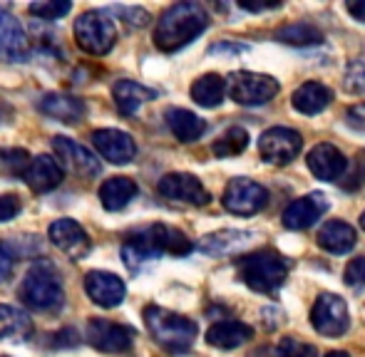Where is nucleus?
I'll use <instances>...</instances> for the list:
<instances>
[{
    "instance_id": "7ed1b4c3",
    "label": "nucleus",
    "mask_w": 365,
    "mask_h": 357,
    "mask_svg": "<svg viewBox=\"0 0 365 357\" xmlns=\"http://www.w3.org/2000/svg\"><path fill=\"white\" fill-rule=\"evenodd\" d=\"M145 323L152 338L169 353H187L194 345L199 328L194 320L184 318L179 313H172L159 305H147L145 308Z\"/></svg>"
},
{
    "instance_id": "a878e982",
    "label": "nucleus",
    "mask_w": 365,
    "mask_h": 357,
    "mask_svg": "<svg viewBox=\"0 0 365 357\" xmlns=\"http://www.w3.org/2000/svg\"><path fill=\"white\" fill-rule=\"evenodd\" d=\"M137 183L130 176H112L100 186V203L107 211H122L137 196Z\"/></svg>"
},
{
    "instance_id": "dca6fc26",
    "label": "nucleus",
    "mask_w": 365,
    "mask_h": 357,
    "mask_svg": "<svg viewBox=\"0 0 365 357\" xmlns=\"http://www.w3.org/2000/svg\"><path fill=\"white\" fill-rule=\"evenodd\" d=\"M85 290L92 303H97L100 308H117L127 295L125 280L107 270H90L85 275Z\"/></svg>"
},
{
    "instance_id": "20e7f679",
    "label": "nucleus",
    "mask_w": 365,
    "mask_h": 357,
    "mask_svg": "<svg viewBox=\"0 0 365 357\" xmlns=\"http://www.w3.org/2000/svg\"><path fill=\"white\" fill-rule=\"evenodd\" d=\"M239 275L256 293H276L289 278V261L274 248H261L241 258Z\"/></svg>"
},
{
    "instance_id": "ddd939ff",
    "label": "nucleus",
    "mask_w": 365,
    "mask_h": 357,
    "mask_svg": "<svg viewBox=\"0 0 365 357\" xmlns=\"http://www.w3.org/2000/svg\"><path fill=\"white\" fill-rule=\"evenodd\" d=\"M48 236H50V241L63 253H68L73 261H82L92 248V241H90V236H87V231L77 221H73V218H58V221H53L48 228Z\"/></svg>"
},
{
    "instance_id": "39448f33",
    "label": "nucleus",
    "mask_w": 365,
    "mask_h": 357,
    "mask_svg": "<svg viewBox=\"0 0 365 357\" xmlns=\"http://www.w3.org/2000/svg\"><path fill=\"white\" fill-rule=\"evenodd\" d=\"M18 298L33 310H55L63 305L65 290L58 278V268L50 261H38L18 285Z\"/></svg>"
},
{
    "instance_id": "473e14b6",
    "label": "nucleus",
    "mask_w": 365,
    "mask_h": 357,
    "mask_svg": "<svg viewBox=\"0 0 365 357\" xmlns=\"http://www.w3.org/2000/svg\"><path fill=\"white\" fill-rule=\"evenodd\" d=\"M33 159L25 149H0V171L8 176H25Z\"/></svg>"
},
{
    "instance_id": "5701e85b",
    "label": "nucleus",
    "mask_w": 365,
    "mask_h": 357,
    "mask_svg": "<svg viewBox=\"0 0 365 357\" xmlns=\"http://www.w3.org/2000/svg\"><path fill=\"white\" fill-rule=\"evenodd\" d=\"M254 338V330L239 320H219L207 330V343L219 350H234Z\"/></svg>"
},
{
    "instance_id": "9d476101",
    "label": "nucleus",
    "mask_w": 365,
    "mask_h": 357,
    "mask_svg": "<svg viewBox=\"0 0 365 357\" xmlns=\"http://www.w3.org/2000/svg\"><path fill=\"white\" fill-rule=\"evenodd\" d=\"M221 203L226 211L236 213V216H254V213L264 211V206L269 203V191L251 178H231L224 188Z\"/></svg>"
},
{
    "instance_id": "c9c22d12",
    "label": "nucleus",
    "mask_w": 365,
    "mask_h": 357,
    "mask_svg": "<svg viewBox=\"0 0 365 357\" xmlns=\"http://www.w3.org/2000/svg\"><path fill=\"white\" fill-rule=\"evenodd\" d=\"M279 353H281V357H318L313 345L298 343V340H293V338H284Z\"/></svg>"
},
{
    "instance_id": "a211bd4d",
    "label": "nucleus",
    "mask_w": 365,
    "mask_h": 357,
    "mask_svg": "<svg viewBox=\"0 0 365 357\" xmlns=\"http://www.w3.org/2000/svg\"><path fill=\"white\" fill-rule=\"evenodd\" d=\"M306 161L308 169L313 171V176L321 178V181H338L348 169V159L333 144H316L308 151Z\"/></svg>"
},
{
    "instance_id": "f8f14e48",
    "label": "nucleus",
    "mask_w": 365,
    "mask_h": 357,
    "mask_svg": "<svg viewBox=\"0 0 365 357\" xmlns=\"http://www.w3.org/2000/svg\"><path fill=\"white\" fill-rule=\"evenodd\" d=\"M157 191L169 201L192 203V206H207L209 203V191L204 188V183L194 174H184V171L162 176L157 183Z\"/></svg>"
},
{
    "instance_id": "f3484780",
    "label": "nucleus",
    "mask_w": 365,
    "mask_h": 357,
    "mask_svg": "<svg viewBox=\"0 0 365 357\" xmlns=\"http://www.w3.org/2000/svg\"><path fill=\"white\" fill-rule=\"evenodd\" d=\"M326 211H328L326 196L323 193H308V196L296 198V201H291L286 206L281 221L291 231H303V228H311Z\"/></svg>"
},
{
    "instance_id": "f257e3e1",
    "label": "nucleus",
    "mask_w": 365,
    "mask_h": 357,
    "mask_svg": "<svg viewBox=\"0 0 365 357\" xmlns=\"http://www.w3.org/2000/svg\"><path fill=\"white\" fill-rule=\"evenodd\" d=\"M192 241L184 236L179 228L164 226V223H154V226L137 228L127 236L125 246H122V258H125L127 268L140 270L142 263L154 261L162 253H172V256H187L192 251Z\"/></svg>"
},
{
    "instance_id": "cd10ccee",
    "label": "nucleus",
    "mask_w": 365,
    "mask_h": 357,
    "mask_svg": "<svg viewBox=\"0 0 365 357\" xmlns=\"http://www.w3.org/2000/svg\"><path fill=\"white\" fill-rule=\"evenodd\" d=\"M35 333L33 318L15 305H0V340H28Z\"/></svg>"
},
{
    "instance_id": "b1692460",
    "label": "nucleus",
    "mask_w": 365,
    "mask_h": 357,
    "mask_svg": "<svg viewBox=\"0 0 365 357\" xmlns=\"http://www.w3.org/2000/svg\"><path fill=\"white\" fill-rule=\"evenodd\" d=\"M164 119H167V127L172 129V134L177 137L179 142H184V144L197 142L199 137L207 132V124H204L202 117H197L189 110H182V107H169V110L164 112Z\"/></svg>"
},
{
    "instance_id": "4c0bfd02",
    "label": "nucleus",
    "mask_w": 365,
    "mask_h": 357,
    "mask_svg": "<svg viewBox=\"0 0 365 357\" xmlns=\"http://www.w3.org/2000/svg\"><path fill=\"white\" fill-rule=\"evenodd\" d=\"M20 208H23V203H20L18 196H13V193H5V196H0V223L15 218L20 213Z\"/></svg>"
},
{
    "instance_id": "bb28decb",
    "label": "nucleus",
    "mask_w": 365,
    "mask_h": 357,
    "mask_svg": "<svg viewBox=\"0 0 365 357\" xmlns=\"http://www.w3.org/2000/svg\"><path fill=\"white\" fill-rule=\"evenodd\" d=\"M331 100H333V92L328 90L326 85L306 82L293 92L291 105H293V110L301 112V114H318V112H323L331 105Z\"/></svg>"
},
{
    "instance_id": "a18cd8bd",
    "label": "nucleus",
    "mask_w": 365,
    "mask_h": 357,
    "mask_svg": "<svg viewBox=\"0 0 365 357\" xmlns=\"http://www.w3.org/2000/svg\"><path fill=\"white\" fill-rule=\"evenodd\" d=\"M361 228H363V231H365V211L361 213Z\"/></svg>"
},
{
    "instance_id": "a19ab883",
    "label": "nucleus",
    "mask_w": 365,
    "mask_h": 357,
    "mask_svg": "<svg viewBox=\"0 0 365 357\" xmlns=\"http://www.w3.org/2000/svg\"><path fill=\"white\" fill-rule=\"evenodd\" d=\"M346 122L353 127V129L365 132V102H361V105H353L351 110H348Z\"/></svg>"
},
{
    "instance_id": "7c9ffc66",
    "label": "nucleus",
    "mask_w": 365,
    "mask_h": 357,
    "mask_svg": "<svg viewBox=\"0 0 365 357\" xmlns=\"http://www.w3.org/2000/svg\"><path fill=\"white\" fill-rule=\"evenodd\" d=\"M276 40L284 45H293V48H311V45L323 43V33L311 23H293L276 30Z\"/></svg>"
},
{
    "instance_id": "58836bf2",
    "label": "nucleus",
    "mask_w": 365,
    "mask_h": 357,
    "mask_svg": "<svg viewBox=\"0 0 365 357\" xmlns=\"http://www.w3.org/2000/svg\"><path fill=\"white\" fill-rule=\"evenodd\" d=\"M112 13L125 15L127 23L135 25V28H145V25L149 23V13L142 8H112Z\"/></svg>"
},
{
    "instance_id": "6ab92c4d",
    "label": "nucleus",
    "mask_w": 365,
    "mask_h": 357,
    "mask_svg": "<svg viewBox=\"0 0 365 357\" xmlns=\"http://www.w3.org/2000/svg\"><path fill=\"white\" fill-rule=\"evenodd\" d=\"M25 58H28V35L15 15L0 8V60L23 63Z\"/></svg>"
},
{
    "instance_id": "412c9836",
    "label": "nucleus",
    "mask_w": 365,
    "mask_h": 357,
    "mask_svg": "<svg viewBox=\"0 0 365 357\" xmlns=\"http://www.w3.org/2000/svg\"><path fill=\"white\" fill-rule=\"evenodd\" d=\"M40 112L65 124H80L87 114V107L80 97L63 95V92H50L40 100Z\"/></svg>"
},
{
    "instance_id": "f03ea898",
    "label": "nucleus",
    "mask_w": 365,
    "mask_h": 357,
    "mask_svg": "<svg viewBox=\"0 0 365 357\" xmlns=\"http://www.w3.org/2000/svg\"><path fill=\"white\" fill-rule=\"evenodd\" d=\"M209 28V15L199 3H177L167 8L154 28V43L162 53H177Z\"/></svg>"
},
{
    "instance_id": "4468645a",
    "label": "nucleus",
    "mask_w": 365,
    "mask_h": 357,
    "mask_svg": "<svg viewBox=\"0 0 365 357\" xmlns=\"http://www.w3.org/2000/svg\"><path fill=\"white\" fill-rule=\"evenodd\" d=\"M53 149L58 154L60 164L65 169L75 171L77 176L82 178H95L100 174V161L92 154L90 149H85L82 144H77L75 139H68V137H53Z\"/></svg>"
},
{
    "instance_id": "4be33fe9",
    "label": "nucleus",
    "mask_w": 365,
    "mask_h": 357,
    "mask_svg": "<svg viewBox=\"0 0 365 357\" xmlns=\"http://www.w3.org/2000/svg\"><path fill=\"white\" fill-rule=\"evenodd\" d=\"M356 243H358L356 228L346 221H326L321 231H318V246L328 253H336V256L353 251Z\"/></svg>"
},
{
    "instance_id": "9b49d317",
    "label": "nucleus",
    "mask_w": 365,
    "mask_h": 357,
    "mask_svg": "<svg viewBox=\"0 0 365 357\" xmlns=\"http://www.w3.org/2000/svg\"><path fill=\"white\" fill-rule=\"evenodd\" d=\"M303 139L296 129H289V127H271L261 134L259 139V151L269 164L284 166L291 164L298 154H301Z\"/></svg>"
},
{
    "instance_id": "393cba45",
    "label": "nucleus",
    "mask_w": 365,
    "mask_h": 357,
    "mask_svg": "<svg viewBox=\"0 0 365 357\" xmlns=\"http://www.w3.org/2000/svg\"><path fill=\"white\" fill-rule=\"evenodd\" d=\"M112 97H115V105H117V110H120V114L132 117L140 112V107L145 105V102L154 100L157 92L135 82V80H120V82L112 87Z\"/></svg>"
},
{
    "instance_id": "c756f323",
    "label": "nucleus",
    "mask_w": 365,
    "mask_h": 357,
    "mask_svg": "<svg viewBox=\"0 0 365 357\" xmlns=\"http://www.w3.org/2000/svg\"><path fill=\"white\" fill-rule=\"evenodd\" d=\"M254 233L249 231H219L212 233L202 241V251L209 256H226V253H234L244 246Z\"/></svg>"
},
{
    "instance_id": "0eeeda50",
    "label": "nucleus",
    "mask_w": 365,
    "mask_h": 357,
    "mask_svg": "<svg viewBox=\"0 0 365 357\" xmlns=\"http://www.w3.org/2000/svg\"><path fill=\"white\" fill-rule=\"evenodd\" d=\"M226 92L234 102L244 107H259L271 102L279 95V82H276L271 75H261V73H231L226 80Z\"/></svg>"
},
{
    "instance_id": "aec40b11",
    "label": "nucleus",
    "mask_w": 365,
    "mask_h": 357,
    "mask_svg": "<svg viewBox=\"0 0 365 357\" xmlns=\"http://www.w3.org/2000/svg\"><path fill=\"white\" fill-rule=\"evenodd\" d=\"M23 178L35 193H48L63 183L65 169L58 159H53V156H48V154H40L33 159V164H30V169L25 171Z\"/></svg>"
},
{
    "instance_id": "2eb2a0df",
    "label": "nucleus",
    "mask_w": 365,
    "mask_h": 357,
    "mask_svg": "<svg viewBox=\"0 0 365 357\" xmlns=\"http://www.w3.org/2000/svg\"><path fill=\"white\" fill-rule=\"evenodd\" d=\"M92 146L110 164H130L137 156V144L122 129H97L92 132Z\"/></svg>"
},
{
    "instance_id": "ea45409f",
    "label": "nucleus",
    "mask_w": 365,
    "mask_h": 357,
    "mask_svg": "<svg viewBox=\"0 0 365 357\" xmlns=\"http://www.w3.org/2000/svg\"><path fill=\"white\" fill-rule=\"evenodd\" d=\"M77 343H80V340H77L75 330L65 328V330H60L58 335H53V340H50V348H75Z\"/></svg>"
},
{
    "instance_id": "423d86ee",
    "label": "nucleus",
    "mask_w": 365,
    "mask_h": 357,
    "mask_svg": "<svg viewBox=\"0 0 365 357\" xmlns=\"http://www.w3.org/2000/svg\"><path fill=\"white\" fill-rule=\"evenodd\" d=\"M75 40L87 55H107L117 43V28L102 10H87L75 20Z\"/></svg>"
},
{
    "instance_id": "c03bdc74",
    "label": "nucleus",
    "mask_w": 365,
    "mask_h": 357,
    "mask_svg": "<svg viewBox=\"0 0 365 357\" xmlns=\"http://www.w3.org/2000/svg\"><path fill=\"white\" fill-rule=\"evenodd\" d=\"M326 357H351L348 353H331V355H326Z\"/></svg>"
},
{
    "instance_id": "1a4fd4ad",
    "label": "nucleus",
    "mask_w": 365,
    "mask_h": 357,
    "mask_svg": "<svg viewBox=\"0 0 365 357\" xmlns=\"http://www.w3.org/2000/svg\"><path fill=\"white\" fill-rule=\"evenodd\" d=\"M311 323L318 335L323 338H341L351 325V315H348V305L336 293H321L318 300L313 303L311 310Z\"/></svg>"
},
{
    "instance_id": "79ce46f5",
    "label": "nucleus",
    "mask_w": 365,
    "mask_h": 357,
    "mask_svg": "<svg viewBox=\"0 0 365 357\" xmlns=\"http://www.w3.org/2000/svg\"><path fill=\"white\" fill-rule=\"evenodd\" d=\"M13 273V253L0 243V283Z\"/></svg>"
},
{
    "instance_id": "c85d7f7f",
    "label": "nucleus",
    "mask_w": 365,
    "mask_h": 357,
    "mask_svg": "<svg viewBox=\"0 0 365 357\" xmlns=\"http://www.w3.org/2000/svg\"><path fill=\"white\" fill-rule=\"evenodd\" d=\"M224 95H226V80L221 75H202L197 82L192 85V100L197 105L207 107V110H214L224 102Z\"/></svg>"
},
{
    "instance_id": "6e6552de",
    "label": "nucleus",
    "mask_w": 365,
    "mask_h": 357,
    "mask_svg": "<svg viewBox=\"0 0 365 357\" xmlns=\"http://www.w3.org/2000/svg\"><path fill=\"white\" fill-rule=\"evenodd\" d=\"M87 343L92 345L95 350L107 355H122L130 353L132 345H135L137 330L130 328V325L122 323H112V320L105 318H92L87 323Z\"/></svg>"
},
{
    "instance_id": "e433bc0d",
    "label": "nucleus",
    "mask_w": 365,
    "mask_h": 357,
    "mask_svg": "<svg viewBox=\"0 0 365 357\" xmlns=\"http://www.w3.org/2000/svg\"><path fill=\"white\" fill-rule=\"evenodd\" d=\"M346 283L353 288H365V256L363 258H353L346 268Z\"/></svg>"
},
{
    "instance_id": "72a5a7b5",
    "label": "nucleus",
    "mask_w": 365,
    "mask_h": 357,
    "mask_svg": "<svg viewBox=\"0 0 365 357\" xmlns=\"http://www.w3.org/2000/svg\"><path fill=\"white\" fill-rule=\"evenodd\" d=\"M70 10H73L70 3H33L30 5V13L43 20H60L63 15H68Z\"/></svg>"
},
{
    "instance_id": "2f4dec72",
    "label": "nucleus",
    "mask_w": 365,
    "mask_h": 357,
    "mask_svg": "<svg viewBox=\"0 0 365 357\" xmlns=\"http://www.w3.org/2000/svg\"><path fill=\"white\" fill-rule=\"evenodd\" d=\"M246 146H249V134H246V129H241V127H231V129H226L224 134L214 142L212 149L219 159H229V156H239Z\"/></svg>"
},
{
    "instance_id": "f704fd0d",
    "label": "nucleus",
    "mask_w": 365,
    "mask_h": 357,
    "mask_svg": "<svg viewBox=\"0 0 365 357\" xmlns=\"http://www.w3.org/2000/svg\"><path fill=\"white\" fill-rule=\"evenodd\" d=\"M346 85H348V90H351V92L365 97V58H358V60H353V63H351L348 75H346Z\"/></svg>"
},
{
    "instance_id": "37998d69",
    "label": "nucleus",
    "mask_w": 365,
    "mask_h": 357,
    "mask_svg": "<svg viewBox=\"0 0 365 357\" xmlns=\"http://www.w3.org/2000/svg\"><path fill=\"white\" fill-rule=\"evenodd\" d=\"M348 13L356 20L365 23V0H353V3H348Z\"/></svg>"
}]
</instances>
